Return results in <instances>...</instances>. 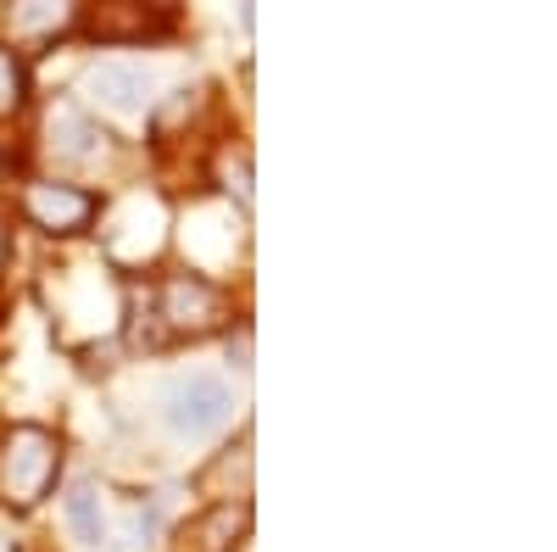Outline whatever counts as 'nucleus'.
<instances>
[{
    "label": "nucleus",
    "mask_w": 557,
    "mask_h": 552,
    "mask_svg": "<svg viewBox=\"0 0 557 552\" xmlns=\"http://www.w3.org/2000/svg\"><path fill=\"white\" fill-rule=\"evenodd\" d=\"M57 475H62V446H57L51 430L17 425L7 441H0V496H7L12 508L45 502V491L57 486Z\"/></svg>",
    "instance_id": "1"
},
{
    "label": "nucleus",
    "mask_w": 557,
    "mask_h": 552,
    "mask_svg": "<svg viewBox=\"0 0 557 552\" xmlns=\"http://www.w3.org/2000/svg\"><path fill=\"white\" fill-rule=\"evenodd\" d=\"M162 419L173 436L184 441H207L218 430H228V419H235V391H228V380L218 375H178L162 396Z\"/></svg>",
    "instance_id": "2"
},
{
    "label": "nucleus",
    "mask_w": 557,
    "mask_h": 552,
    "mask_svg": "<svg viewBox=\"0 0 557 552\" xmlns=\"http://www.w3.org/2000/svg\"><path fill=\"white\" fill-rule=\"evenodd\" d=\"M84 89H89V101L107 107V112H139L151 101V73L139 62H101V68H89Z\"/></svg>",
    "instance_id": "3"
},
{
    "label": "nucleus",
    "mask_w": 557,
    "mask_h": 552,
    "mask_svg": "<svg viewBox=\"0 0 557 552\" xmlns=\"http://www.w3.org/2000/svg\"><path fill=\"white\" fill-rule=\"evenodd\" d=\"M28 218L39 229H57V235H73L96 218V196L89 191H73V184H34L28 191Z\"/></svg>",
    "instance_id": "4"
},
{
    "label": "nucleus",
    "mask_w": 557,
    "mask_h": 552,
    "mask_svg": "<svg viewBox=\"0 0 557 552\" xmlns=\"http://www.w3.org/2000/svg\"><path fill=\"white\" fill-rule=\"evenodd\" d=\"M218 307H223V296L207 280H196V273H178V280L162 285V318L173 330H207Z\"/></svg>",
    "instance_id": "5"
},
{
    "label": "nucleus",
    "mask_w": 557,
    "mask_h": 552,
    "mask_svg": "<svg viewBox=\"0 0 557 552\" xmlns=\"http://www.w3.org/2000/svg\"><path fill=\"white\" fill-rule=\"evenodd\" d=\"M101 140H107V134L89 123L78 107H62V112L51 118V151H57L62 162H89V157H101Z\"/></svg>",
    "instance_id": "6"
},
{
    "label": "nucleus",
    "mask_w": 557,
    "mask_h": 552,
    "mask_svg": "<svg viewBox=\"0 0 557 552\" xmlns=\"http://www.w3.org/2000/svg\"><path fill=\"white\" fill-rule=\"evenodd\" d=\"M67 525L78 530L84 547H101L107 541V514H101V496H96V486H89V480H78L67 491Z\"/></svg>",
    "instance_id": "7"
},
{
    "label": "nucleus",
    "mask_w": 557,
    "mask_h": 552,
    "mask_svg": "<svg viewBox=\"0 0 557 552\" xmlns=\"http://www.w3.org/2000/svg\"><path fill=\"white\" fill-rule=\"evenodd\" d=\"M23 101H28V73H23L17 51H7V45H0V118L17 112Z\"/></svg>",
    "instance_id": "8"
},
{
    "label": "nucleus",
    "mask_w": 557,
    "mask_h": 552,
    "mask_svg": "<svg viewBox=\"0 0 557 552\" xmlns=\"http://www.w3.org/2000/svg\"><path fill=\"white\" fill-rule=\"evenodd\" d=\"M12 23H17V28H45V23H67V12H62V7L51 12L45 0H28V12H17Z\"/></svg>",
    "instance_id": "9"
}]
</instances>
